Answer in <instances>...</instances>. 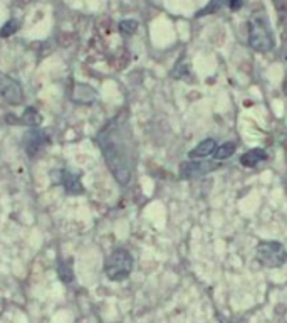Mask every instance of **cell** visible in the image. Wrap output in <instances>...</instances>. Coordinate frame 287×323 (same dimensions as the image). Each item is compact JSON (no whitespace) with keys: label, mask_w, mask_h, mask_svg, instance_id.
<instances>
[{"label":"cell","mask_w":287,"mask_h":323,"mask_svg":"<svg viewBox=\"0 0 287 323\" xmlns=\"http://www.w3.org/2000/svg\"><path fill=\"white\" fill-rule=\"evenodd\" d=\"M98 143L101 146V151L104 155L106 165L109 167L111 174L121 185H126L131 180V162L128 150L124 143H121L118 138V131H116V123L113 121L109 126L101 131L98 135Z\"/></svg>","instance_id":"cell-1"},{"label":"cell","mask_w":287,"mask_h":323,"mask_svg":"<svg viewBox=\"0 0 287 323\" xmlns=\"http://www.w3.org/2000/svg\"><path fill=\"white\" fill-rule=\"evenodd\" d=\"M133 266H134V261L131 252L128 249H124V247H118V249H114L108 256V259H106L104 273L111 281H123L131 275Z\"/></svg>","instance_id":"cell-2"},{"label":"cell","mask_w":287,"mask_h":323,"mask_svg":"<svg viewBox=\"0 0 287 323\" xmlns=\"http://www.w3.org/2000/svg\"><path fill=\"white\" fill-rule=\"evenodd\" d=\"M257 259L267 267H279L287 261V251L280 242L265 241L257 246Z\"/></svg>","instance_id":"cell-3"},{"label":"cell","mask_w":287,"mask_h":323,"mask_svg":"<svg viewBox=\"0 0 287 323\" xmlns=\"http://www.w3.org/2000/svg\"><path fill=\"white\" fill-rule=\"evenodd\" d=\"M249 44L257 52H267L274 45L270 32L267 30L265 25H262L260 20H252L249 30Z\"/></svg>","instance_id":"cell-4"},{"label":"cell","mask_w":287,"mask_h":323,"mask_svg":"<svg viewBox=\"0 0 287 323\" xmlns=\"http://www.w3.org/2000/svg\"><path fill=\"white\" fill-rule=\"evenodd\" d=\"M0 96L7 99L10 104H19L22 101V88L19 86L17 81L0 73Z\"/></svg>","instance_id":"cell-5"},{"label":"cell","mask_w":287,"mask_h":323,"mask_svg":"<svg viewBox=\"0 0 287 323\" xmlns=\"http://www.w3.org/2000/svg\"><path fill=\"white\" fill-rule=\"evenodd\" d=\"M219 169V164H208V162H183L180 165V175L183 179H193V177H201L208 172Z\"/></svg>","instance_id":"cell-6"},{"label":"cell","mask_w":287,"mask_h":323,"mask_svg":"<svg viewBox=\"0 0 287 323\" xmlns=\"http://www.w3.org/2000/svg\"><path fill=\"white\" fill-rule=\"evenodd\" d=\"M215 150H217V143H215V140H211V138H206L203 140L201 143H198L195 146L193 150L190 151L188 156L191 160L193 158H205V156H208L211 153H215Z\"/></svg>","instance_id":"cell-7"},{"label":"cell","mask_w":287,"mask_h":323,"mask_svg":"<svg viewBox=\"0 0 287 323\" xmlns=\"http://www.w3.org/2000/svg\"><path fill=\"white\" fill-rule=\"evenodd\" d=\"M267 158V153L262 148H254L245 151L244 155L240 156V164L244 167H255L257 164H260L262 160Z\"/></svg>","instance_id":"cell-8"},{"label":"cell","mask_w":287,"mask_h":323,"mask_svg":"<svg viewBox=\"0 0 287 323\" xmlns=\"http://www.w3.org/2000/svg\"><path fill=\"white\" fill-rule=\"evenodd\" d=\"M62 184L65 187V192H69V194H81V192L84 190L83 184H81V180H79V175L73 174V172H64Z\"/></svg>","instance_id":"cell-9"},{"label":"cell","mask_w":287,"mask_h":323,"mask_svg":"<svg viewBox=\"0 0 287 323\" xmlns=\"http://www.w3.org/2000/svg\"><path fill=\"white\" fill-rule=\"evenodd\" d=\"M44 141H45L44 133H39V131H32V133H29L27 136H25V151L32 155L35 150H39L40 146H42Z\"/></svg>","instance_id":"cell-10"},{"label":"cell","mask_w":287,"mask_h":323,"mask_svg":"<svg viewBox=\"0 0 287 323\" xmlns=\"http://www.w3.org/2000/svg\"><path fill=\"white\" fill-rule=\"evenodd\" d=\"M20 121H22L24 125H29V126H37V125L42 123V115H40L35 108H27L24 111Z\"/></svg>","instance_id":"cell-11"},{"label":"cell","mask_w":287,"mask_h":323,"mask_svg":"<svg viewBox=\"0 0 287 323\" xmlns=\"http://www.w3.org/2000/svg\"><path fill=\"white\" fill-rule=\"evenodd\" d=\"M235 151V143H232V141H227V143L224 145H220V146H217V150H215V158L217 160H225V158H229V156H232V153Z\"/></svg>","instance_id":"cell-12"},{"label":"cell","mask_w":287,"mask_h":323,"mask_svg":"<svg viewBox=\"0 0 287 323\" xmlns=\"http://www.w3.org/2000/svg\"><path fill=\"white\" fill-rule=\"evenodd\" d=\"M59 276L60 280H62L64 283H70L74 280V273H73V267H70V264H67V262H60L59 264Z\"/></svg>","instance_id":"cell-13"},{"label":"cell","mask_w":287,"mask_h":323,"mask_svg":"<svg viewBox=\"0 0 287 323\" xmlns=\"http://www.w3.org/2000/svg\"><path fill=\"white\" fill-rule=\"evenodd\" d=\"M136 29H138V22L136 20H123V22L119 24V30H121V34H124V35H131V34H134L136 32Z\"/></svg>","instance_id":"cell-14"},{"label":"cell","mask_w":287,"mask_h":323,"mask_svg":"<svg viewBox=\"0 0 287 323\" xmlns=\"http://www.w3.org/2000/svg\"><path fill=\"white\" fill-rule=\"evenodd\" d=\"M19 25H20L19 20H9V22L0 29V37H10L14 32H17Z\"/></svg>","instance_id":"cell-15"},{"label":"cell","mask_w":287,"mask_h":323,"mask_svg":"<svg viewBox=\"0 0 287 323\" xmlns=\"http://www.w3.org/2000/svg\"><path fill=\"white\" fill-rule=\"evenodd\" d=\"M242 4H244V0H229V7L232 10H239L242 7Z\"/></svg>","instance_id":"cell-16"}]
</instances>
